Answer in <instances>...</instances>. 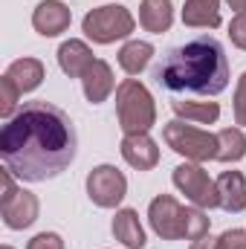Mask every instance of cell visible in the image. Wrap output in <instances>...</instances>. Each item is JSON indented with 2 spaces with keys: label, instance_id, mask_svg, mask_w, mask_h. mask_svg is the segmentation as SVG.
I'll return each instance as SVG.
<instances>
[{
  "label": "cell",
  "instance_id": "1",
  "mask_svg": "<svg viewBox=\"0 0 246 249\" xmlns=\"http://www.w3.org/2000/svg\"><path fill=\"white\" fill-rule=\"evenodd\" d=\"M75 124L50 102H23L0 130V157L6 171L23 183H44L58 177L75 160Z\"/></svg>",
  "mask_w": 246,
  "mask_h": 249
},
{
  "label": "cell",
  "instance_id": "2",
  "mask_svg": "<svg viewBox=\"0 0 246 249\" xmlns=\"http://www.w3.org/2000/svg\"><path fill=\"white\" fill-rule=\"evenodd\" d=\"M154 81L168 93L217 96L229 84L226 50L217 38L200 35L183 47H174L154 70Z\"/></svg>",
  "mask_w": 246,
  "mask_h": 249
},
{
  "label": "cell",
  "instance_id": "3",
  "mask_svg": "<svg viewBox=\"0 0 246 249\" xmlns=\"http://www.w3.org/2000/svg\"><path fill=\"white\" fill-rule=\"evenodd\" d=\"M148 220L151 229L162 238V241H200L209 235V217L203 214V209H185L180 206L171 194H159L151 200L148 206Z\"/></svg>",
  "mask_w": 246,
  "mask_h": 249
},
{
  "label": "cell",
  "instance_id": "4",
  "mask_svg": "<svg viewBox=\"0 0 246 249\" xmlns=\"http://www.w3.org/2000/svg\"><path fill=\"white\" fill-rule=\"evenodd\" d=\"M116 116L119 127L127 133H148L157 122V107L148 87L136 78H124L116 87Z\"/></svg>",
  "mask_w": 246,
  "mask_h": 249
},
{
  "label": "cell",
  "instance_id": "5",
  "mask_svg": "<svg viewBox=\"0 0 246 249\" xmlns=\"http://www.w3.org/2000/svg\"><path fill=\"white\" fill-rule=\"evenodd\" d=\"M162 136H165L171 151L183 154L191 162L217 160V151H220L217 133H209V130H200L194 124H185L183 119H174V122H168L162 127Z\"/></svg>",
  "mask_w": 246,
  "mask_h": 249
},
{
  "label": "cell",
  "instance_id": "6",
  "mask_svg": "<svg viewBox=\"0 0 246 249\" xmlns=\"http://www.w3.org/2000/svg\"><path fill=\"white\" fill-rule=\"evenodd\" d=\"M133 26H136L133 15H130L124 6H119V3L99 6V9L87 12L84 20H81L84 35H87L90 41H96V44H113V41H119V38H127V35L133 32Z\"/></svg>",
  "mask_w": 246,
  "mask_h": 249
},
{
  "label": "cell",
  "instance_id": "7",
  "mask_svg": "<svg viewBox=\"0 0 246 249\" xmlns=\"http://www.w3.org/2000/svg\"><path fill=\"white\" fill-rule=\"evenodd\" d=\"M3 194H0V214L9 229H26L38 220V197L32 191L15 188V174L3 171L0 177Z\"/></svg>",
  "mask_w": 246,
  "mask_h": 249
},
{
  "label": "cell",
  "instance_id": "8",
  "mask_svg": "<svg viewBox=\"0 0 246 249\" xmlns=\"http://www.w3.org/2000/svg\"><path fill=\"white\" fill-rule=\"evenodd\" d=\"M174 186L180 188L197 209H214V206H220L217 183L209 180V174L197 162H183V165L174 168Z\"/></svg>",
  "mask_w": 246,
  "mask_h": 249
},
{
  "label": "cell",
  "instance_id": "9",
  "mask_svg": "<svg viewBox=\"0 0 246 249\" xmlns=\"http://www.w3.org/2000/svg\"><path fill=\"white\" fill-rule=\"evenodd\" d=\"M87 194H90V200H93L96 206L113 209V206L122 203L124 194H127V180H124V174L119 168H113V165H99V168H93L90 177H87Z\"/></svg>",
  "mask_w": 246,
  "mask_h": 249
},
{
  "label": "cell",
  "instance_id": "10",
  "mask_svg": "<svg viewBox=\"0 0 246 249\" xmlns=\"http://www.w3.org/2000/svg\"><path fill=\"white\" fill-rule=\"evenodd\" d=\"M70 20H72V15H70V9L64 6L61 0H44L32 12V26L44 38H55V35L67 32Z\"/></svg>",
  "mask_w": 246,
  "mask_h": 249
},
{
  "label": "cell",
  "instance_id": "11",
  "mask_svg": "<svg viewBox=\"0 0 246 249\" xmlns=\"http://www.w3.org/2000/svg\"><path fill=\"white\" fill-rule=\"evenodd\" d=\"M122 157L136 171H151L159 162V148L148 133H127L122 139Z\"/></svg>",
  "mask_w": 246,
  "mask_h": 249
},
{
  "label": "cell",
  "instance_id": "12",
  "mask_svg": "<svg viewBox=\"0 0 246 249\" xmlns=\"http://www.w3.org/2000/svg\"><path fill=\"white\" fill-rule=\"evenodd\" d=\"M81 84H84V96H87L90 105L105 102L113 93V70H110V64L96 58L90 64V70L81 75Z\"/></svg>",
  "mask_w": 246,
  "mask_h": 249
},
{
  "label": "cell",
  "instance_id": "13",
  "mask_svg": "<svg viewBox=\"0 0 246 249\" xmlns=\"http://www.w3.org/2000/svg\"><path fill=\"white\" fill-rule=\"evenodd\" d=\"M217 194H220V209L238 214L246 209V180L241 171H223L217 180Z\"/></svg>",
  "mask_w": 246,
  "mask_h": 249
},
{
  "label": "cell",
  "instance_id": "14",
  "mask_svg": "<svg viewBox=\"0 0 246 249\" xmlns=\"http://www.w3.org/2000/svg\"><path fill=\"white\" fill-rule=\"evenodd\" d=\"M93 61L96 58H93V53H90V47L84 41H64L61 50H58V67L70 78H81Z\"/></svg>",
  "mask_w": 246,
  "mask_h": 249
},
{
  "label": "cell",
  "instance_id": "15",
  "mask_svg": "<svg viewBox=\"0 0 246 249\" xmlns=\"http://www.w3.org/2000/svg\"><path fill=\"white\" fill-rule=\"evenodd\" d=\"M139 23L154 35L168 32L174 23V3L171 0H145L139 6Z\"/></svg>",
  "mask_w": 246,
  "mask_h": 249
},
{
  "label": "cell",
  "instance_id": "16",
  "mask_svg": "<svg viewBox=\"0 0 246 249\" xmlns=\"http://www.w3.org/2000/svg\"><path fill=\"white\" fill-rule=\"evenodd\" d=\"M183 23L197 29H214L220 26V0H185Z\"/></svg>",
  "mask_w": 246,
  "mask_h": 249
},
{
  "label": "cell",
  "instance_id": "17",
  "mask_svg": "<svg viewBox=\"0 0 246 249\" xmlns=\"http://www.w3.org/2000/svg\"><path fill=\"white\" fill-rule=\"evenodd\" d=\"M6 75L12 78V84H15V87L20 90V96H23V93H32V90L44 81V64L38 61V58H18V61L9 64Z\"/></svg>",
  "mask_w": 246,
  "mask_h": 249
},
{
  "label": "cell",
  "instance_id": "18",
  "mask_svg": "<svg viewBox=\"0 0 246 249\" xmlns=\"http://www.w3.org/2000/svg\"><path fill=\"white\" fill-rule=\"evenodd\" d=\"M113 235L116 241H122L127 249H142L145 247V229L139 223V214L133 209H122L113 217Z\"/></svg>",
  "mask_w": 246,
  "mask_h": 249
},
{
  "label": "cell",
  "instance_id": "19",
  "mask_svg": "<svg viewBox=\"0 0 246 249\" xmlns=\"http://www.w3.org/2000/svg\"><path fill=\"white\" fill-rule=\"evenodd\" d=\"M174 113L194 124H211L220 116V105L217 102H171Z\"/></svg>",
  "mask_w": 246,
  "mask_h": 249
},
{
  "label": "cell",
  "instance_id": "20",
  "mask_svg": "<svg viewBox=\"0 0 246 249\" xmlns=\"http://www.w3.org/2000/svg\"><path fill=\"white\" fill-rule=\"evenodd\" d=\"M151 55H154V47L148 41H127L122 47V53H119V64H122V70L127 75H139L148 67Z\"/></svg>",
  "mask_w": 246,
  "mask_h": 249
},
{
  "label": "cell",
  "instance_id": "21",
  "mask_svg": "<svg viewBox=\"0 0 246 249\" xmlns=\"http://www.w3.org/2000/svg\"><path fill=\"white\" fill-rule=\"evenodd\" d=\"M217 142H220V151H217L220 162H241L246 157V136L241 127H223L217 133Z\"/></svg>",
  "mask_w": 246,
  "mask_h": 249
},
{
  "label": "cell",
  "instance_id": "22",
  "mask_svg": "<svg viewBox=\"0 0 246 249\" xmlns=\"http://www.w3.org/2000/svg\"><path fill=\"white\" fill-rule=\"evenodd\" d=\"M0 116H6V119H12L15 116V107H18V99H20V90L12 84V78L3 72V78H0Z\"/></svg>",
  "mask_w": 246,
  "mask_h": 249
},
{
  "label": "cell",
  "instance_id": "23",
  "mask_svg": "<svg viewBox=\"0 0 246 249\" xmlns=\"http://www.w3.org/2000/svg\"><path fill=\"white\" fill-rule=\"evenodd\" d=\"M214 249H246V229H229L217 238Z\"/></svg>",
  "mask_w": 246,
  "mask_h": 249
},
{
  "label": "cell",
  "instance_id": "24",
  "mask_svg": "<svg viewBox=\"0 0 246 249\" xmlns=\"http://www.w3.org/2000/svg\"><path fill=\"white\" fill-rule=\"evenodd\" d=\"M26 249H64V241L61 235H55V232H41V235H35Z\"/></svg>",
  "mask_w": 246,
  "mask_h": 249
},
{
  "label": "cell",
  "instance_id": "25",
  "mask_svg": "<svg viewBox=\"0 0 246 249\" xmlns=\"http://www.w3.org/2000/svg\"><path fill=\"white\" fill-rule=\"evenodd\" d=\"M235 122L246 127V72L238 78V90H235Z\"/></svg>",
  "mask_w": 246,
  "mask_h": 249
},
{
  "label": "cell",
  "instance_id": "26",
  "mask_svg": "<svg viewBox=\"0 0 246 249\" xmlns=\"http://www.w3.org/2000/svg\"><path fill=\"white\" fill-rule=\"evenodd\" d=\"M229 38L238 50H246V15H238L232 23H229Z\"/></svg>",
  "mask_w": 246,
  "mask_h": 249
},
{
  "label": "cell",
  "instance_id": "27",
  "mask_svg": "<svg viewBox=\"0 0 246 249\" xmlns=\"http://www.w3.org/2000/svg\"><path fill=\"white\" fill-rule=\"evenodd\" d=\"M214 247H217V241H211V238L206 235V238H200V241H191L188 249H214Z\"/></svg>",
  "mask_w": 246,
  "mask_h": 249
},
{
  "label": "cell",
  "instance_id": "28",
  "mask_svg": "<svg viewBox=\"0 0 246 249\" xmlns=\"http://www.w3.org/2000/svg\"><path fill=\"white\" fill-rule=\"evenodd\" d=\"M226 3H229L238 15H246V0H226Z\"/></svg>",
  "mask_w": 246,
  "mask_h": 249
},
{
  "label": "cell",
  "instance_id": "29",
  "mask_svg": "<svg viewBox=\"0 0 246 249\" xmlns=\"http://www.w3.org/2000/svg\"><path fill=\"white\" fill-rule=\"evenodd\" d=\"M3 249H12V247H3Z\"/></svg>",
  "mask_w": 246,
  "mask_h": 249
}]
</instances>
